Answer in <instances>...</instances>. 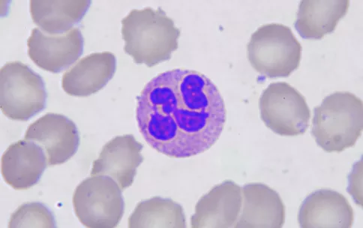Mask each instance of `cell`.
I'll return each mask as SVG.
<instances>
[{
    "instance_id": "cell-18",
    "label": "cell",
    "mask_w": 363,
    "mask_h": 228,
    "mask_svg": "<svg viewBox=\"0 0 363 228\" xmlns=\"http://www.w3.org/2000/svg\"><path fill=\"white\" fill-rule=\"evenodd\" d=\"M129 228H186L184 210L170 198L153 197L143 200L128 219Z\"/></svg>"
},
{
    "instance_id": "cell-1",
    "label": "cell",
    "mask_w": 363,
    "mask_h": 228,
    "mask_svg": "<svg viewBox=\"0 0 363 228\" xmlns=\"http://www.w3.org/2000/svg\"><path fill=\"white\" fill-rule=\"evenodd\" d=\"M136 120L146 142L168 157L186 159L210 149L227 120L224 98L201 72L175 69L152 79L138 98Z\"/></svg>"
},
{
    "instance_id": "cell-9",
    "label": "cell",
    "mask_w": 363,
    "mask_h": 228,
    "mask_svg": "<svg viewBox=\"0 0 363 228\" xmlns=\"http://www.w3.org/2000/svg\"><path fill=\"white\" fill-rule=\"evenodd\" d=\"M84 44V36L79 28L59 35H49L35 28L28 40V52L38 67L60 73L81 57Z\"/></svg>"
},
{
    "instance_id": "cell-5",
    "label": "cell",
    "mask_w": 363,
    "mask_h": 228,
    "mask_svg": "<svg viewBox=\"0 0 363 228\" xmlns=\"http://www.w3.org/2000/svg\"><path fill=\"white\" fill-rule=\"evenodd\" d=\"M48 93L44 80L19 61L6 63L0 71V106L6 117L27 121L43 110Z\"/></svg>"
},
{
    "instance_id": "cell-11",
    "label": "cell",
    "mask_w": 363,
    "mask_h": 228,
    "mask_svg": "<svg viewBox=\"0 0 363 228\" xmlns=\"http://www.w3.org/2000/svg\"><path fill=\"white\" fill-rule=\"evenodd\" d=\"M142 150V144L134 135L116 136L103 147L91 176H109L123 191L133 184L138 168L144 161Z\"/></svg>"
},
{
    "instance_id": "cell-17",
    "label": "cell",
    "mask_w": 363,
    "mask_h": 228,
    "mask_svg": "<svg viewBox=\"0 0 363 228\" xmlns=\"http://www.w3.org/2000/svg\"><path fill=\"white\" fill-rule=\"evenodd\" d=\"M91 4L90 0H31L30 15L44 33L63 34L83 19Z\"/></svg>"
},
{
    "instance_id": "cell-8",
    "label": "cell",
    "mask_w": 363,
    "mask_h": 228,
    "mask_svg": "<svg viewBox=\"0 0 363 228\" xmlns=\"http://www.w3.org/2000/svg\"><path fill=\"white\" fill-rule=\"evenodd\" d=\"M24 138L42 147L48 166L67 162L80 146V135L75 123L60 113H48L38 119L29 125Z\"/></svg>"
},
{
    "instance_id": "cell-16",
    "label": "cell",
    "mask_w": 363,
    "mask_h": 228,
    "mask_svg": "<svg viewBox=\"0 0 363 228\" xmlns=\"http://www.w3.org/2000/svg\"><path fill=\"white\" fill-rule=\"evenodd\" d=\"M349 6V0H303L298 9L295 28L305 40H321L335 30Z\"/></svg>"
},
{
    "instance_id": "cell-2",
    "label": "cell",
    "mask_w": 363,
    "mask_h": 228,
    "mask_svg": "<svg viewBox=\"0 0 363 228\" xmlns=\"http://www.w3.org/2000/svg\"><path fill=\"white\" fill-rule=\"evenodd\" d=\"M122 35L125 52L137 64L152 67L172 58L180 30L162 8L146 7L133 9L122 20Z\"/></svg>"
},
{
    "instance_id": "cell-3",
    "label": "cell",
    "mask_w": 363,
    "mask_h": 228,
    "mask_svg": "<svg viewBox=\"0 0 363 228\" xmlns=\"http://www.w3.org/2000/svg\"><path fill=\"white\" fill-rule=\"evenodd\" d=\"M362 130V100L352 93H333L314 110L312 134L327 153H341L354 147Z\"/></svg>"
},
{
    "instance_id": "cell-14",
    "label": "cell",
    "mask_w": 363,
    "mask_h": 228,
    "mask_svg": "<svg viewBox=\"0 0 363 228\" xmlns=\"http://www.w3.org/2000/svg\"><path fill=\"white\" fill-rule=\"evenodd\" d=\"M242 208L235 228H281L285 222V206L279 193L260 183L242 188Z\"/></svg>"
},
{
    "instance_id": "cell-19",
    "label": "cell",
    "mask_w": 363,
    "mask_h": 228,
    "mask_svg": "<svg viewBox=\"0 0 363 228\" xmlns=\"http://www.w3.org/2000/svg\"><path fill=\"white\" fill-rule=\"evenodd\" d=\"M54 214L42 203H26L12 213L9 228L56 227Z\"/></svg>"
},
{
    "instance_id": "cell-6",
    "label": "cell",
    "mask_w": 363,
    "mask_h": 228,
    "mask_svg": "<svg viewBox=\"0 0 363 228\" xmlns=\"http://www.w3.org/2000/svg\"><path fill=\"white\" fill-rule=\"evenodd\" d=\"M72 201L76 217L89 228L116 227L125 211L122 189L106 176H91L83 181Z\"/></svg>"
},
{
    "instance_id": "cell-12",
    "label": "cell",
    "mask_w": 363,
    "mask_h": 228,
    "mask_svg": "<svg viewBox=\"0 0 363 228\" xmlns=\"http://www.w3.org/2000/svg\"><path fill=\"white\" fill-rule=\"evenodd\" d=\"M354 222V210L347 199L328 188L311 193L298 212V222L303 228H351Z\"/></svg>"
},
{
    "instance_id": "cell-7",
    "label": "cell",
    "mask_w": 363,
    "mask_h": 228,
    "mask_svg": "<svg viewBox=\"0 0 363 228\" xmlns=\"http://www.w3.org/2000/svg\"><path fill=\"white\" fill-rule=\"evenodd\" d=\"M267 127L281 136H298L309 127L311 110L306 98L286 82L269 84L259 100Z\"/></svg>"
},
{
    "instance_id": "cell-13",
    "label": "cell",
    "mask_w": 363,
    "mask_h": 228,
    "mask_svg": "<svg viewBox=\"0 0 363 228\" xmlns=\"http://www.w3.org/2000/svg\"><path fill=\"white\" fill-rule=\"evenodd\" d=\"M48 166L47 156L42 147L26 139L11 144L1 160L5 182L18 191L38 183Z\"/></svg>"
},
{
    "instance_id": "cell-15",
    "label": "cell",
    "mask_w": 363,
    "mask_h": 228,
    "mask_svg": "<svg viewBox=\"0 0 363 228\" xmlns=\"http://www.w3.org/2000/svg\"><path fill=\"white\" fill-rule=\"evenodd\" d=\"M116 58L109 52L89 55L64 73L63 91L72 96L86 97L95 94L113 79Z\"/></svg>"
},
{
    "instance_id": "cell-10",
    "label": "cell",
    "mask_w": 363,
    "mask_h": 228,
    "mask_svg": "<svg viewBox=\"0 0 363 228\" xmlns=\"http://www.w3.org/2000/svg\"><path fill=\"white\" fill-rule=\"evenodd\" d=\"M242 188L232 181L215 186L201 197L191 218L192 228L235 227L242 208Z\"/></svg>"
},
{
    "instance_id": "cell-4",
    "label": "cell",
    "mask_w": 363,
    "mask_h": 228,
    "mask_svg": "<svg viewBox=\"0 0 363 228\" xmlns=\"http://www.w3.org/2000/svg\"><path fill=\"white\" fill-rule=\"evenodd\" d=\"M247 52L259 74L269 79L287 78L300 67L302 45L289 27L272 23L252 35Z\"/></svg>"
}]
</instances>
